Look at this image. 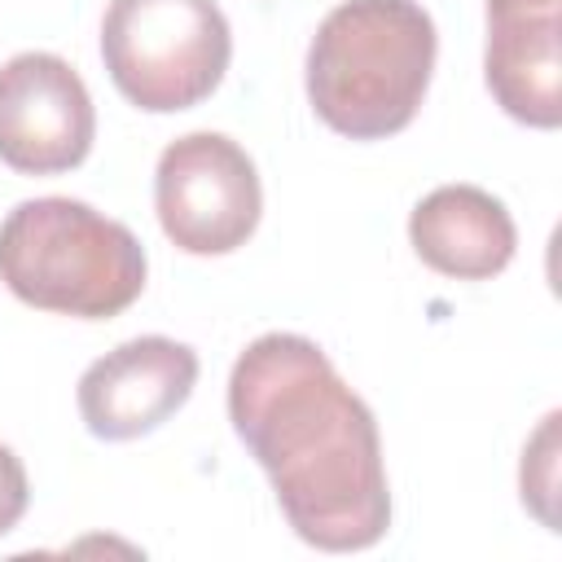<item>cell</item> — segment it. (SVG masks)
Here are the masks:
<instances>
[{"instance_id":"1","label":"cell","mask_w":562,"mask_h":562,"mask_svg":"<svg viewBox=\"0 0 562 562\" xmlns=\"http://www.w3.org/2000/svg\"><path fill=\"white\" fill-rule=\"evenodd\" d=\"M228 422L303 544L360 553L386 536L391 487L378 422L312 338L259 334L233 360Z\"/></svg>"},{"instance_id":"2","label":"cell","mask_w":562,"mask_h":562,"mask_svg":"<svg viewBox=\"0 0 562 562\" xmlns=\"http://www.w3.org/2000/svg\"><path fill=\"white\" fill-rule=\"evenodd\" d=\"M435 48V22L417 0H342L312 35L307 101L338 136H395L426 101Z\"/></svg>"},{"instance_id":"3","label":"cell","mask_w":562,"mask_h":562,"mask_svg":"<svg viewBox=\"0 0 562 562\" xmlns=\"http://www.w3.org/2000/svg\"><path fill=\"white\" fill-rule=\"evenodd\" d=\"M136 233L79 198H26L0 224V281L40 312L105 321L145 290Z\"/></svg>"},{"instance_id":"4","label":"cell","mask_w":562,"mask_h":562,"mask_svg":"<svg viewBox=\"0 0 562 562\" xmlns=\"http://www.w3.org/2000/svg\"><path fill=\"white\" fill-rule=\"evenodd\" d=\"M101 57L132 105L176 114L220 88L233 31L215 0H110Z\"/></svg>"},{"instance_id":"5","label":"cell","mask_w":562,"mask_h":562,"mask_svg":"<svg viewBox=\"0 0 562 562\" xmlns=\"http://www.w3.org/2000/svg\"><path fill=\"white\" fill-rule=\"evenodd\" d=\"M154 211L184 255H228L259 228V171L224 132L176 136L154 167Z\"/></svg>"},{"instance_id":"6","label":"cell","mask_w":562,"mask_h":562,"mask_svg":"<svg viewBox=\"0 0 562 562\" xmlns=\"http://www.w3.org/2000/svg\"><path fill=\"white\" fill-rule=\"evenodd\" d=\"M97 110L79 70L57 53H18L0 66V162L57 176L88 158Z\"/></svg>"},{"instance_id":"7","label":"cell","mask_w":562,"mask_h":562,"mask_svg":"<svg viewBox=\"0 0 562 562\" xmlns=\"http://www.w3.org/2000/svg\"><path fill=\"white\" fill-rule=\"evenodd\" d=\"M198 386V351L167 334H140L97 356L79 378V417L105 443L158 430Z\"/></svg>"},{"instance_id":"8","label":"cell","mask_w":562,"mask_h":562,"mask_svg":"<svg viewBox=\"0 0 562 562\" xmlns=\"http://www.w3.org/2000/svg\"><path fill=\"white\" fill-rule=\"evenodd\" d=\"M562 0H487L483 75L496 105L540 132L562 123Z\"/></svg>"},{"instance_id":"9","label":"cell","mask_w":562,"mask_h":562,"mask_svg":"<svg viewBox=\"0 0 562 562\" xmlns=\"http://www.w3.org/2000/svg\"><path fill=\"white\" fill-rule=\"evenodd\" d=\"M417 259L457 281H487L509 268L518 233L501 198L479 184H439L408 215Z\"/></svg>"},{"instance_id":"10","label":"cell","mask_w":562,"mask_h":562,"mask_svg":"<svg viewBox=\"0 0 562 562\" xmlns=\"http://www.w3.org/2000/svg\"><path fill=\"white\" fill-rule=\"evenodd\" d=\"M553 465H558V413H549L536 430V439L522 448V505L536 509L544 527H553ZM558 531V527H553Z\"/></svg>"},{"instance_id":"11","label":"cell","mask_w":562,"mask_h":562,"mask_svg":"<svg viewBox=\"0 0 562 562\" xmlns=\"http://www.w3.org/2000/svg\"><path fill=\"white\" fill-rule=\"evenodd\" d=\"M31 487H26V470L18 461V452L9 443H0V536L18 527V518L26 514Z\"/></svg>"}]
</instances>
